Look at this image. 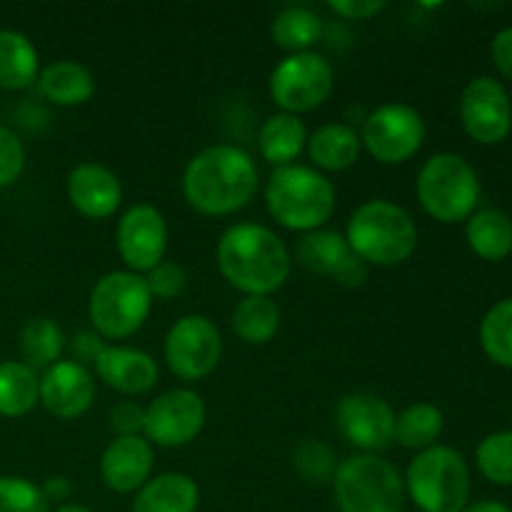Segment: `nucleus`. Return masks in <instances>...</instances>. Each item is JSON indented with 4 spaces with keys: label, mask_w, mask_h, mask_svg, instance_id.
<instances>
[{
    "label": "nucleus",
    "mask_w": 512,
    "mask_h": 512,
    "mask_svg": "<svg viewBox=\"0 0 512 512\" xmlns=\"http://www.w3.org/2000/svg\"><path fill=\"white\" fill-rule=\"evenodd\" d=\"M200 488L185 473H160L135 493L133 512H198Z\"/></svg>",
    "instance_id": "4be33fe9"
},
{
    "label": "nucleus",
    "mask_w": 512,
    "mask_h": 512,
    "mask_svg": "<svg viewBox=\"0 0 512 512\" xmlns=\"http://www.w3.org/2000/svg\"><path fill=\"white\" fill-rule=\"evenodd\" d=\"M308 155L320 173H343L358 163L363 153L360 133L348 123H325L308 135Z\"/></svg>",
    "instance_id": "aec40b11"
},
{
    "label": "nucleus",
    "mask_w": 512,
    "mask_h": 512,
    "mask_svg": "<svg viewBox=\"0 0 512 512\" xmlns=\"http://www.w3.org/2000/svg\"><path fill=\"white\" fill-rule=\"evenodd\" d=\"M465 240L478 258L498 263L512 253V220L503 210H478L468 218Z\"/></svg>",
    "instance_id": "393cba45"
},
{
    "label": "nucleus",
    "mask_w": 512,
    "mask_h": 512,
    "mask_svg": "<svg viewBox=\"0 0 512 512\" xmlns=\"http://www.w3.org/2000/svg\"><path fill=\"white\" fill-rule=\"evenodd\" d=\"M95 400V378L75 360H58L40 375V405L58 420H78Z\"/></svg>",
    "instance_id": "dca6fc26"
},
{
    "label": "nucleus",
    "mask_w": 512,
    "mask_h": 512,
    "mask_svg": "<svg viewBox=\"0 0 512 512\" xmlns=\"http://www.w3.org/2000/svg\"><path fill=\"white\" fill-rule=\"evenodd\" d=\"M25 170V145L10 128L0 125V188H8Z\"/></svg>",
    "instance_id": "e433bc0d"
},
{
    "label": "nucleus",
    "mask_w": 512,
    "mask_h": 512,
    "mask_svg": "<svg viewBox=\"0 0 512 512\" xmlns=\"http://www.w3.org/2000/svg\"><path fill=\"white\" fill-rule=\"evenodd\" d=\"M338 193L328 175L313 165H283L270 173L265 185V208L270 218L293 233L325 228L335 213Z\"/></svg>",
    "instance_id": "7ed1b4c3"
},
{
    "label": "nucleus",
    "mask_w": 512,
    "mask_h": 512,
    "mask_svg": "<svg viewBox=\"0 0 512 512\" xmlns=\"http://www.w3.org/2000/svg\"><path fill=\"white\" fill-rule=\"evenodd\" d=\"M345 240L355 258L375 268H395L413 258L418 248V225L408 210L390 200H365L353 210Z\"/></svg>",
    "instance_id": "20e7f679"
},
{
    "label": "nucleus",
    "mask_w": 512,
    "mask_h": 512,
    "mask_svg": "<svg viewBox=\"0 0 512 512\" xmlns=\"http://www.w3.org/2000/svg\"><path fill=\"white\" fill-rule=\"evenodd\" d=\"M323 18L305 5H290L280 10L270 23V38L288 55L308 53L323 38Z\"/></svg>",
    "instance_id": "cd10ccee"
},
{
    "label": "nucleus",
    "mask_w": 512,
    "mask_h": 512,
    "mask_svg": "<svg viewBox=\"0 0 512 512\" xmlns=\"http://www.w3.org/2000/svg\"><path fill=\"white\" fill-rule=\"evenodd\" d=\"M145 423V408L135 400H123V403L113 405L110 410L108 425L115 433V438H128V435H143Z\"/></svg>",
    "instance_id": "4c0bfd02"
},
{
    "label": "nucleus",
    "mask_w": 512,
    "mask_h": 512,
    "mask_svg": "<svg viewBox=\"0 0 512 512\" xmlns=\"http://www.w3.org/2000/svg\"><path fill=\"white\" fill-rule=\"evenodd\" d=\"M333 280L338 285H343V288H360V285H365V280H368V265L350 253L348 258L338 265V270L333 273Z\"/></svg>",
    "instance_id": "a19ab883"
},
{
    "label": "nucleus",
    "mask_w": 512,
    "mask_h": 512,
    "mask_svg": "<svg viewBox=\"0 0 512 512\" xmlns=\"http://www.w3.org/2000/svg\"><path fill=\"white\" fill-rule=\"evenodd\" d=\"M165 365L175 378L198 383L215 373L223 358V335L208 315L190 313L170 325L163 343Z\"/></svg>",
    "instance_id": "9d476101"
},
{
    "label": "nucleus",
    "mask_w": 512,
    "mask_h": 512,
    "mask_svg": "<svg viewBox=\"0 0 512 512\" xmlns=\"http://www.w3.org/2000/svg\"><path fill=\"white\" fill-rule=\"evenodd\" d=\"M153 308L145 275L130 270H110L93 285L88 298V318L103 340H125L138 333Z\"/></svg>",
    "instance_id": "6e6552de"
},
{
    "label": "nucleus",
    "mask_w": 512,
    "mask_h": 512,
    "mask_svg": "<svg viewBox=\"0 0 512 512\" xmlns=\"http://www.w3.org/2000/svg\"><path fill=\"white\" fill-rule=\"evenodd\" d=\"M145 283H148L153 300H173L183 295V290L188 288V273L175 260H163L150 273H145Z\"/></svg>",
    "instance_id": "c9c22d12"
},
{
    "label": "nucleus",
    "mask_w": 512,
    "mask_h": 512,
    "mask_svg": "<svg viewBox=\"0 0 512 512\" xmlns=\"http://www.w3.org/2000/svg\"><path fill=\"white\" fill-rule=\"evenodd\" d=\"M105 345L108 343H105L95 330H78V333L65 343V350H70V360H75V363L88 368V365H95V360L100 358Z\"/></svg>",
    "instance_id": "58836bf2"
},
{
    "label": "nucleus",
    "mask_w": 512,
    "mask_h": 512,
    "mask_svg": "<svg viewBox=\"0 0 512 512\" xmlns=\"http://www.w3.org/2000/svg\"><path fill=\"white\" fill-rule=\"evenodd\" d=\"M425 120L413 105L383 103L363 118L360 143L383 165L408 163L425 143Z\"/></svg>",
    "instance_id": "9b49d317"
},
{
    "label": "nucleus",
    "mask_w": 512,
    "mask_h": 512,
    "mask_svg": "<svg viewBox=\"0 0 512 512\" xmlns=\"http://www.w3.org/2000/svg\"><path fill=\"white\" fill-rule=\"evenodd\" d=\"M480 345L495 365L512 370V298L500 300L480 323Z\"/></svg>",
    "instance_id": "2f4dec72"
},
{
    "label": "nucleus",
    "mask_w": 512,
    "mask_h": 512,
    "mask_svg": "<svg viewBox=\"0 0 512 512\" xmlns=\"http://www.w3.org/2000/svg\"><path fill=\"white\" fill-rule=\"evenodd\" d=\"M260 185L253 155L233 143L208 145L183 170V195L193 210L213 218L233 215L255 198Z\"/></svg>",
    "instance_id": "f257e3e1"
},
{
    "label": "nucleus",
    "mask_w": 512,
    "mask_h": 512,
    "mask_svg": "<svg viewBox=\"0 0 512 512\" xmlns=\"http://www.w3.org/2000/svg\"><path fill=\"white\" fill-rule=\"evenodd\" d=\"M335 70L328 58L315 50L285 55L268 78L270 100L280 113L300 115L320 108L333 95Z\"/></svg>",
    "instance_id": "1a4fd4ad"
},
{
    "label": "nucleus",
    "mask_w": 512,
    "mask_h": 512,
    "mask_svg": "<svg viewBox=\"0 0 512 512\" xmlns=\"http://www.w3.org/2000/svg\"><path fill=\"white\" fill-rule=\"evenodd\" d=\"M153 445L143 435L113 438L100 455V478L118 495L138 493L153 475Z\"/></svg>",
    "instance_id": "a211bd4d"
},
{
    "label": "nucleus",
    "mask_w": 512,
    "mask_h": 512,
    "mask_svg": "<svg viewBox=\"0 0 512 512\" xmlns=\"http://www.w3.org/2000/svg\"><path fill=\"white\" fill-rule=\"evenodd\" d=\"M168 220L155 205L135 203L120 215L115 228V248L130 273H150L168 253Z\"/></svg>",
    "instance_id": "4468645a"
},
{
    "label": "nucleus",
    "mask_w": 512,
    "mask_h": 512,
    "mask_svg": "<svg viewBox=\"0 0 512 512\" xmlns=\"http://www.w3.org/2000/svg\"><path fill=\"white\" fill-rule=\"evenodd\" d=\"M65 343H68V338L53 318L38 315L20 328V355H23V363L33 370H48L50 365L63 360Z\"/></svg>",
    "instance_id": "c85d7f7f"
},
{
    "label": "nucleus",
    "mask_w": 512,
    "mask_h": 512,
    "mask_svg": "<svg viewBox=\"0 0 512 512\" xmlns=\"http://www.w3.org/2000/svg\"><path fill=\"white\" fill-rule=\"evenodd\" d=\"M478 470L495 485H512V430L488 435L475 450Z\"/></svg>",
    "instance_id": "72a5a7b5"
},
{
    "label": "nucleus",
    "mask_w": 512,
    "mask_h": 512,
    "mask_svg": "<svg viewBox=\"0 0 512 512\" xmlns=\"http://www.w3.org/2000/svg\"><path fill=\"white\" fill-rule=\"evenodd\" d=\"M405 495L420 512H463L470 500V470L463 455L448 445H433L410 460Z\"/></svg>",
    "instance_id": "423d86ee"
},
{
    "label": "nucleus",
    "mask_w": 512,
    "mask_h": 512,
    "mask_svg": "<svg viewBox=\"0 0 512 512\" xmlns=\"http://www.w3.org/2000/svg\"><path fill=\"white\" fill-rule=\"evenodd\" d=\"M385 0H330L328 8L345 20H368L385 10Z\"/></svg>",
    "instance_id": "ea45409f"
},
{
    "label": "nucleus",
    "mask_w": 512,
    "mask_h": 512,
    "mask_svg": "<svg viewBox=\"0 0 512 512\" xmlns=\"http://www.w3.org/2000/svg\"><path fill=\"white\" fill-rule=\"evenodd\" d=\"M40 488H43L50 505H65L73 495V483H70L68 475H50Z\"/></svg>",
    "instance_id": "37998d69"
},
{
    "label": "nucleus",
    "mask_w": 512,
    "mask_h": 512,
    "mask_svg": "<svg viewBox=\"0 0 512 512\" xmlns=\"http://www.w3.org/2000/svg\"><path fill=\"white\" fill-rule=\"evenodd\" d=\"M68 203L78 210L83 218L105 220L113 218L123 205V185L110 168L100 163L75 165L65 180Z\"/></svg>",
    "instance_id": "f3484780"
},
{
    "label": "nucleus",
    "mask_w": 512,
    "mask_h": 512,
    "mask_svg": "<svg viewBox=\"0 0 512 512\" xmlns=\"http://www.w3.org/2000/svg\"><path fill=\"white\" fill-rule=\"evenodd\" d=\"M293 468L305 485H328L338 470V458L323 440L308 438L293 450Z\"/></svg>",
    "instance_id": "473e14b6"
},
{
    "label": "nucleus",
    "mask_w": 512,
    "mask_h": 512,
    "mask_svg": "<svg viewBox=\"0 0 512 512\" xmlns=\"http://www.w3.org/2000/svg\"><path fill=\"white\" fill-rule=\"evenodd\" d=\"M40 95L60 108H75L85 105L95 95V78L88 65L78 60H55V63L40 68L38 80Z\"/></svg>",
    "instance_id": "412c9836"
},
{
    "label": "nucleus",
    "mask_w": 512,
    "mask_h": 512,
    "mask_svg": "<svg viewBox=\"0 0 512 512\" xmlns=\"http://www.w3.org/2000/svg\"><path fill=\"white\" fill-rule=\"evenodd\" d=\"M308 145V130L300 115L273 113L263 120L258 130V150L263 160L275 168L293 165V160Z\"/></svg>",
    "instance_id": "5701e85b"
},
{
    "label": "nucleus",
    "mask_w": 512,
    "mask_h": 512,
    "mask_svg": "<svg viewBox=\"0 0 512 512\" xmlns=\"http://www.w3.org/2000/svg\"><path fill=\"white\" fill-rule=\"evenodd\" d=\"M40 405V375L23 360L0 363V418H23Z\"/></svg>",
    "instance_id": "bb28decb"
},
{
    "label": "nucleus",
    "mask_w": 512,
    "mask_h": 512,
    "mask_svg": "<svg viewBox=\"0 0 512 512\" xmlns=\"http://www.w3.org/2000/svg\"><path fill=\"white\" fill-rule=\"evenodd\" d=\"M415 195L430 218L460 223L468 220L480 203L478 173L463 155L435 153L420 168Z\"/></svg>",
    "instance_id": "0eeeda50"
},
{
    "label": "nucleus",
    "mask_w": 512,
    "mask_h": 512,
    "mask_svg": "<svg viewBox=\"0 0 512 512\" xmlns=\"http://www.w3.org/2000/svg\"><path fill=\"white\" fill-rule=\"evenodd\" d=\"M445 415L443 410L430 403H413L395 415V443L408 450H423L438 445V438L443 435Z\"/></svg>",
    "instance_id": "c756f323"
},
{
    "label": "nucleus",
    "mask_w": 512,
    "mask_h": 512,
    "mask_svg": "<svg viewBox=\"0 0 512 512\" xmlns=\"http://www.w3.org/2000/svg\"><path fill=\"white\" fill-rule=\"evenodd\" d=\"M463 512H512L505 503L498 500H478V503H468Z\"/></svg>",
    "instance_id": "c03bdc74"
},
{
    "label": "nucleus",
    "mask_w": 512,
    "mask_h": 512,
    "mask_svg": "<svg viewBox=\"0 0 512 512\" xmlns=\"http://www.w3.org/2000/svg\"><path fill=\"white\" fill-rule=\"evenodd\" d=\"M205 400L190 388H173L145 405L143 438L155 448H185L205 428Z\"/></svg>",
    "instance_id": "f8f14e48"
},
{
    "label": "nucleus",
    "mask_w": 512,
    "mask_h": 512,
    "mask_svg": "<svg viewBox=\"0 0 512 512\" xmlns=\"http://www.w3.org/2000/svg\"><path fill=\"white\" fill-rule=\"evenodd\" d=\"M218 270L243 295H273L288 283L293 258L275 230L260 223H235L215 248Z\"/></svg>",
    "instance_id": "f03ea898"
},
{
    "label": "nucleus",
    "mask_w": 512,
    "mask_h": 512,
    "mask_svg": "<svg viewBox=\"0 0 512 512\" xmlns=\"http://www.w3.org/2000/svg\"><path fill=\"white\" fill-rule=\"evenodd\" d=\"M340 512H403L405 480L390 460L360 453L340 460L333 478Z\"/></svg>",
    "instance_id": "39448f33"
},
{
    "label": "nucleus",
    "mask_w": 512,
    "mask_h": 512,
    "mask_svg": "<svg viewBox=\"0 0 512 512\" xmlns=\"http://www.w3.org/2000/svg\"><path fill=\"white\" fill-rule=\"evenodd\" d=\"M95 375L120 395H145L158 385V363L150 353L128 345H105L95 360Z\"/></svg>",
    "instance_id": "6ab92c4d"
},
{
    "label": "nucleus",
    "mask_w": 512,
    "mask_h": 512,
    "mask_svg": "<svg viewBox=\"0 0 512 512\" xmlns=\"http://www.w3.org/2000/svg\"><path fill=\"white\" fill-rule=\"evenodd\" d=\"M230 328L243 343L265 345L280 330V308L270 295H243L230 315Z\"/></svg>",
    "instance_id": "a878e982"
},
{
    "label": "nucleus",
    "mask_w": 512,
    "mask_h": 512,
    "mask_svg": "<svg viewBox=\"0 0 512 512\" xmlns=\"http://www.w3.org/2000/svg\"><path fill=\"white\" fill-rule=\"evenodd\" d=\"M493 63L498 65L500 73L512 80V28H503L493 38Z\"/></svg>",
    "instance_id": "79ce46f5"
},
{
    "label": "nucleus",
    "mask_w": 512,
    "mask_h": 512,
    "mask_svg": "<svg viewBox=\"0 0 512 512\" xmlns=\"http://www.w3.org/2000/svg\"><path fill=\"white\" fill-rule=\"evenodd\" d=\"M53 512H93V510L85 508V505H78V503H65V505H58Z\"/></svg>",
    "instance_id": "a18cd8bd"
},
{
    "label": "nucleus",
    "mask_w": 512,
    "mask_h": 512,
    "mask_svg": "<svg viewBox=\"0 0 512 512\" xmlns=\"http://www.w3.org/2000/svg\"><path fill=\"white\" fill-rule=\"evenodd\" d=\"M333 423L340 438L360 453L378 455L395 443V410L375 393H348L338 400Z\"/></svg>",
    "instance_id": "ddd939ff"
},
{
    "label": "nucleus",
    "mask_w": 512,
    "mask_h": 512,
    "mask_svg": "<svg viewBox=\"0 0 512 512\" xmlns=\"http://www.w3.org/2000/svg\"><path fill=\"white\" fill-rule=\"evenodd\" d=\"M350 255L348 240L338 230L320 228L313 233H305L300 238L298 248H295V258L303 265L305 270L315 275H328L333 278V273L338 270V265L343 263Z\"/></svg>",
    "instance_id": "7c9ffc66"
},
{
    "label": "nucleus",
    "mask_w": 512,
    "mask_h": 512,
    "mask_svg": "<svg viewBox=\"0 0 512 512\" xmlns=\"http://www.w3.org/2000/svg\"><path fill=\"white\" fill-rule=\"evenodd\" d=\"M0 512H53L43 488L20 475H0Z\"/></svg>",
    "instance_id": "f704fd0d"
},
{
    "label": "nucleus",
    "mask_w": 512,
    "mask_h": 512,
    "mask_svg": "<svg viewBox=\"0 0 512 512\" xmlns=\"http://www.w3.org/2000/svg\"><path fill=\"white\" fill-rule=\"evenodd\" d=\"M38 75L40 55L33 40L20 30H0V90H25Z\"/></svg>",
    "instance_id": "b1692460"
},
{
    "label": "nucleus",
    "mask_w": 512,
    "mask_h": 512,
    "mask_svg": "<svg viewBox=\"0 0 512 512\" xmlns=\"http://www.w3.org/2000/svg\"><path fill=\"white\" fill-rule=\"evenodd\" d=\"M460 120L475 143L498 145L508 138L512 128L510 95L490 75L470 80L460 98Z\"/></svg>",
    "instance_id": "2eb2a0df"
}]
</instances>
